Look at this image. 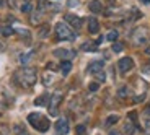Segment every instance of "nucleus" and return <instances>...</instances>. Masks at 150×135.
Masks as SVG:
<instances>
[{
  "instance_id": "obj_6",
  "label": "nucleus",
  "mask_w": 150,
  "mask_h": 135,
  "mask_svg": "<svg viewBox=\"0 0 150 135\" xmlns=\"http://www.w3.org/2000/svg\"><path fill=\"white\" fill-rule=\"evenodd\" d=\"M54 129H56V135H67L69 129H70L69 127V119L67 117H60V119H57Z\"/></svg>"
},
{
  "instance_id": "obj_17",
  "label": "nucleus",
  "mask_w": 150,
  "mask_h": 135,
  "mask_svg": "<svg viewBox=\"0 0 150 135\" xmlns=\"http://www.w3.org/2000/svg\"><path fill=\"white\" fill-rule=\"evenodd\" d=\"M13 132H15V135H30L26 130V127L23 124H15L13 125Z\"/></svg>"
},
{
  "instance_id": "obj_8",
  "label": "nucleus",
  "mask_w": 150,
  "mask_h": 135,
  "mask_svg": "<svg viewBox=\"0 0 150 135\" xmlns=\"http://www.w3.org/2000/svg\"><path fill=\"white\" fill-rule=\"evenodd\" d=\"M132 67H134V60L131 57H122L117 62V68H119L121 73H127L129 70H132Z\"/></svg>"
},
{
  "instance_id": "obj_22",
  "label": "nucleus",
  "mask_w": 150,
  "mask_h": 135,
  "mask_svg": "<svg viewBox=\"0 0 150 135\" xmlns=\"http://www.w3.org/2000/svg\"><path fill=\"white\" fill-rule=\"evenodd\" d=\"M38 34H39V38H46V36H47V34H49V25H42V26L41 28H39V33H38Z\"/></svg>"
},
{
  "instance_id": "obj_25",
  "label": "nucleus",
  "mask_w": 150,
  "mask_h": 135,
  "mask_svg": "<svg viewBox=\"0 0 150 135\" xmlns=\"http://www.w3.org/2000/svg\"><path fill=\"white\" fill-rule=\"evenodd\" d=\"M124 49V44H121V42H114L112 44V52H121Z\"/></svg>"
},
{
  "instance_id": "obj_9",
  "label": "nucleus",
  "mask_w": 150,
  "mask_h": 135,
  "mask_svg": "<svg viewBox=\"0 0 150 135\" xmlns=\"http://www.w3.org/2000/svg\"><path fill=\"white\" fill-rule=\"evenodd\" d=\"M54 56L62 59V60H70L75 57V52L70 51V49H56V51H54Z\"/></svg>"
},
{
  "instance_id": "obj_4",
  "label": "nucleus",
  "mask_w": 150,
  "mask_h": 135,
  "mask_svg": "<svg viewBox=\"0 0 150 135\" xmlns=\"http://www.w3.org/2000/svg\"><path fill=\"white\" fill-rule=\"evenodd\" d=\"M149 38H150V33H149V30L144 28V26L135 28V30L132 31V34H131V39H132V42H134V46L145 44V42L149 41Z\"/></svg>"
},
{
  "instance_id": "obj_2",
  "label": "nucleus",
  "mask_w": 150,
  "mask_h": 135,
  "mask_svg": "<svg viewBox=\"0 0 150 135\" xmlns=\"http://www.w3.org/2000/svg\"><path fill=\"white\" fill-rule=\"evenodd\" d=\"M28 122H30L38 132H41V134L47 132L49 127H51V122H49L47 117L42 116V114H38V112H31L30 116H28Z\"/></svg>"
},
{
  "instance_id": "obj_21",
  "label": "nucleus",
  "mask_w": 150,
  "mask_h": 135,
  "mask_svg": "<svg viewBox=\"0 0 150 135\" xmlns=\"http://www.w3.org/2000/svg\"><path fill=\"white\" fill-rule=\"evenodd\" d=\"M21 11L23 13H33V4L31 2H25L21 5Z\"/></svg>"
},
{
  "instance_id": "obj_33",
  "label": "nucleus",
  "mask_w": 150,
  "mask_h": 135,
  "mask_svg": "<svg viewBox=\"0 0 150 135\" xmlns=\"http://www.w3.org/2000/svg\"><path fill=\"white\" fill-rule=\"evenodd\" d=\"M4 5H5V0H0V8L4 7Z\"/></svg>"
},
{
  "instance_id": "obj_19",
  "label": "nucleus",
  "mask_w": 150,
  "mask_h": 135,
  "mask_svg": "<svg viewBox=\"0 0 150 135\" xmlns=\"http://www.w3.org/2000/svg\"><path fill=\"white\" fill-rule=\"evenodd\" d=\"M127 96H129V88H127V86H121L119 90H117V98H121V99H126Z\"/></svg>"
},
{
  "instance_id": "obj_28",
  "label": "nucleus",
  "mask_w": 150,
  "mask_h": 135,
  "mask_svg": "<svg viewBox=\"0 0 150 135\" xmlns=\"http://www.w3.org/2000/svg\"><path fill=\"white\" fill-rule=\"evenodd\" d=\"M98 86H100L98 83H90V86H88V90H90V91H96V90H98Z\"/></svg>"
},
{
  "instance_id": "obj_12",
  "label": "nucleus",
  "mask_w": 150,
  "mask_h": 135,
  "mask_svg": "<svg viewBox=\"0 0 150 135\" xmlns=\"http://www.w3.org/2000/svg\"><path fill=\"white\" fill-rule=\"evenodd\" d=\"M98 31H100V23H98V20L95 18V16L88 18V33H90V34H96Z\"/></svg>"
},
{
  "instance_id": "obj_30",
  "label": "nucleus",
  "mask_w": 150,
  "mask_h": 135,
  "mask_svg": "<svg viewBox=\"0 0 150 135\" xmlns=\"http://www.w3.org/2000/svg\"><path fill=\"white\" fill-rule=\"evenodd\" d=\"M147 65H149V67H144V68H142L144 73H150V64H147Z\"/></svg>"
},
{
  "instance_id": "obj_14",
  "label": "nucleus",
  "mask_w": 150,
  "mask_h": 135,
  "mask_svg": "<svg viewBox=\"0 0 150 135\" xmlns=\"http://www.w3.org/2000/svg\"><path fill=\"white\" fill-rule=\"evenodd\" d=\"M49 99H51V94L44 93V94H41V96H38L36 99H34V104L36 106H46V104H49Z\"/></svg>"
},
{
  "instance_id": "obj_16",
  "label": "nucleus",
  "mask_w": 150,
  "mask_h": 135,
  "mask_svg": "<svg viewBox=\"0 0 150 135\" xmlns=\"http://www.w3.org/2000/svg\"><path fill=\"white\" fill-rule=\"evenodd\" d=\"M72 70V64H70V60H62V64H60V72H62V75H69Z\"/></svg>"
},
{
  "instance_id": "obj_13",
  "label": "nucleus",
  "mask_w": 150,
  "mask_h": 135,
  "mask_svg": "<svg viewBox=\"0 0 150 135\" xmlns=\"http://www.w3.org/2000/svg\"><path fill=\"white\" fill-rule=\"evenodd\" d=\"M88 8H90L91 13H101L103 11V4L100 0H91L90 4H88Z\"/></svg>"
},
{
  "instance_id": "obj_10",
  "label": "nucleus",
  "mask_w": 150,
  "mask_h": 135,
  "mask_svg": "<svg viewBox=\"0 0 150 135\" xmlns=\"http://www.w3.org/2000/svg\"><path fill=\"white\" fill-rule=\"evenodd\" d=\"M122 130H124V134H126V135H134L135 132L139 130V125L135 124V122H132V120H129V119H127V122L124 124Z\"/></svg>"
},
{
  "instance_id": "obj_26",
  "label": "nucleus",
  "mask_w": 150,
  "mask_h": 135,
  "mask_svg": "<svg viewBox=\"0 0 150 135\" xmlns=\"http://www.w3.org/2000/svg\"><path fill=\"white\" fill-rule=\"evenodd\" d=\"M95 77H96V80H98L100 83H103V82L106 80V75H105V72H103V70H101V72H98V73H96Z\"/></svg>"
},
{
  "instance_id": "obj_23",
  "label": "nucleus",
  "mask_w": 150,
  "mask_h": 135,
  "mask_svg": "<svg viewBox=\"0 0 150 135\" xmlns=\"http://www.w3.org/2000/svg\"><path fill=\"white\" fill-rule=\"evenodd\" d=\"M75 135H86V127L85 125H77V127H75Z\"/></svg>"
},
{
  "instance_id": "obj_24",
  "label": "nucleus",
  "mask_w": 150,
  "mask_h": 135,
  "mask_svg": "<svg viewBox=\"0 0 150 135\" xmlns=\"http://www.w3.org/2000/svg\"><path fill=\"white\" fill-rule=\"evenodd\" d=\"M117 120H119V116L112 114V116H109L108 119H106V125H112V124H116Z\"/></svg>"
},
{
  "instance_id": "obj_29",
  "label": "nucleus",
  "mask_w": 150,
  "mask_h": 135,
  "mask_svg": "<svg viewBox=\"0 0 150 135\" xmlns=\"http://www.w3.org/2000/svg\"><path fill=\"white\" fill-rule=\"evenodd\" d=\"M145 134L150 135V119L147 120V124H145Z\"/></svg>"
},
{
  "instance_id": "obj_15",
  "label": "nucleus",
  "mask_w": 150,
  "mask_h": 135,
  "mask_svg": "<svg viewBox=\"0 0 150 135\" xmlns=\"http://www.w3.org/2000/svg\"><path fill=\"white\" fill-rule=\"evenodd\" d=\"M96 47H98L96 41H95V42L88 41V42H83V44H82V51H83V52H93V51H96Z\"/></svg>"
},
{
  "instance_id": "obj_1",
  "label": "nucleus",
  "mask_w": 150,
  "mask_h": 135,
  "mask_svg": "<svg viewBox=\"0 0 150 135\" xmlns=\"http://www.w3.org/2000/svg\"><path fill=\"white\" fill-rule=\"evenodd\" d=\"M36 78H38V73H36V68L33 67H21L13 75L15 83L20 85L21 88H31L36 83Z\"/></svg>"
},
{
  "instance_id": "obj_5",
  "label": "nucleus",
  "mask_w": 150,
  "mask_h": 135,
  "mask_svg": "<svg viewBox=\"0 0 150 135\" xmlns=\"http://www.w3.org/2000/svg\"><path fill=\"white\" fill-rule=\"evenodd\" d=\"M62 98H64L62 91H57V93H54L51 96V99H49V114L51 116H57V108H59Z\"/></svg>"
},
{
  "instance_id": "obj_35",
  "label": "nucleus",
  "mask_w": 150,
  "mask_h": 135,
  "mask_svg": "<svg viewBox=\"0 0 150 135\" xmlns=\"http://www.w3.org/2000/svg\"><path fill=\"white\" fill-rule=\"evenodd\" d=\"M109 135H119V132H111Z\"/></svg>"
},
{
  "instance_id": "obj_32",
  "label": "nucleus",
  "mask_w": 150,
  "mask_h": 135,
  "mask_svg": "<svg viewBox=\"0 0 150 135\" xmlns=\"http://www.w3.org/2000/svg\"><path fill=\"white\" fill-rule=\"evenodd\" d=\"M145 54H147V56H149V57H150V46H149V47H147V49H145Z\"/></svg>"
},
{
  "instance_id": "obj_36",
  "label": "nucleus",
  "mask_w": 150,
  "mask_h": 135,
  "mask_svg": "<svg viewBox=\"0 0 150 135\" xmlns=\"http://www.w3.org/2000/svg\"><path fill=\"white\" fill-rule=\"evenodd\" d=\"M23 2H31V0H23Z\"/></svg>"
},
{
  "instance_id": "obj_3",
  "label": "nucleus",
  "mask_w": 150,
  "mask_h": 135,
  "mask_svg": "<svg viewBox=\"0 0 150 135\" xmlns=\"http://www.w3.org/2000/svg\"><path fill=\"white\" fill-rule=\"evenodd\" d=\"M56 38L57 41H75V31L65 23H57L56 25Z\"/></svg>"
},
{
  "instance_id": "obj_11",
  "label": "nucleus",
  "mask_w": 150,
  "mask_h": 135,
  "mask_svg": "<svg viewBox=\"0 0 150 135\" xmlns=\"http://www.w3.org/2000/svg\"><path fill=\"white\" fill-rule=\"evenodd\" d=\"M103 65H105V62H103V60H95V62H91V64L88 65V72H90V73H93V75H96L98 72L103 70Z\"/></svg>"
},
{
  "instance_id": "obj_20",
  "label": "nucleus",
  "mask_w": 150,
  "mask_h": 135,
  "mask_svg": "<svg viewBox=\"0 0 150 135\" xmlns=\"http://www.w3.org/2000/svg\"><path fill=\"white\" fill-rule=\"evenodd\" d=\"M117 36H119V34H117V31L112 30V31H109V33L106 34V38H105V39H106V41H111V42H116Z\"/></svg>"
},
{
  "instance_id": "obj_31",
  "label": "nucleus",
  "mask_w": 150,
  "mask_h": 135,
  "mask_svg": "<svg viewBox=\"0 0 150 135\" xmlns=\"http://www.w3.org/2000/svg\"><path fill=\"white\" fill-rule=\"evenodd\" d=\"M144 114H145V116H149V114H150V106H147V108L144 109Z\"/></svg>"
},
{
  "instance_id": "obj_7",
  "label": "nucleus",
  "mask_w": 150,
  "mask_h": 135,
  "mask_svg": "<svg viewBox=\"0 0 150 135\" xmlns=\"http://www.w3.org/2000/svg\"><path fill=\"white\" fill-rule=\"evenodd\" d=\"M64 20H65V23L70 25V28L74 31H79L80 28H82V25H83V20L79 18L77 15H72V13H67V15L64 16Z\"/></svg>"
},
{
  "instance_id": "obj_34",
  "label": "nucleus",
  "mask_w": 150,
  "mask_h": 135,
  "mask_svg": "<svg viewBox=\"0 0 150 135\" xmlns=\"http://www.w3.org/2000/svg\"><path fill=\"white\" fill-rule=\"evenodd\" d=\"M142 4H150V0H140Z\"/></svg>"
},
{
  "instance_id": "obj_18",
  "label": "nucleus",
  "mask_w": 150,
  "mask_h": 135,
  "mask_svg": "<svg viewBox=\"0 0 150 135\" xmlns=\"http://www.w3.org/2000/svg\"><path fill=\"white\" fill-rule=\"evenodd\" d=\"M13 33H15V30L11 26H8V25H2V26H0V34H2V36H11Z\"/></svg>"
},
{
  "instance_id": "obj_27",
  "label": "nucleus",
  "mask_w": 150,
  "mask_h": 135,
  "mask_svg": "<svg viewBox=\"0 0 150 135\" xmlns=\"http://www.w3.org/2000/svg\"><path fill=\"white\" fill-rule=\"evenodd\" d=\"M33 56H34L33 52L26 54V56H21V62H23V64H28V60H30V59H31V57H33Z\"/></svg>"
}]
</instances>
